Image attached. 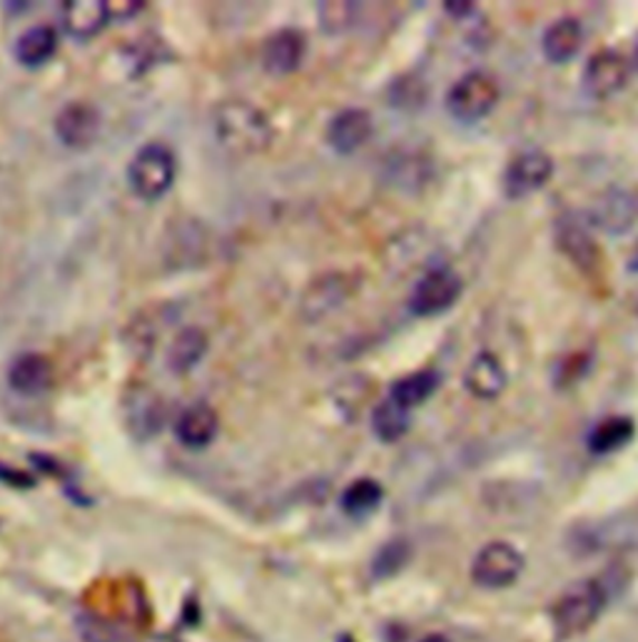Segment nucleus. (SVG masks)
<instances>
[{"label":"nucleus","mask_w":638,"mask_h":642,"mask_svg":"<svg viewBox=\"0 0 638 642\" xmlns=\"http://www.w3.org/2000/svg\"><path fill=\"white\" fill-rule=\"evenodd\" d=\"M73 625L82 642H136L130 628L96 613V610H80Z\"/></svg>","instance_id":"a878e982"},{"label":"nucleus","mask_w":638,"mask_h":642,"mask_svg":"<svg viewBox=\"0 0 638 642\" xmlns=\"http://www.w3.org/2000/svg\"><path fill=\"white\" fill-rule=\"evenodd\" d=\"M584 46V26L571 16H564L544 30L541 53L551 66H566L579 56Z\"/></svg>","instance_id":"f3484780"},{"label":"nucleus","mask_w":638,"mask_h":642,"mask_svg":"<svg viewBox=\"0 0 638 642\" xmlns=\"http://www.w3.org/2000/svg\"><path fill=\"white\" fill-rule=\"evenodd\" d=\"M110 20L106 0H68L63 3L66 33L76 40H88L98 36Z\"/></svg>","instance_id":"aec40b11"},{"label":"nucleus","mask_w":638,"mask_h":642,"mask_svg":"<svg viewBox=\"0 0 638 642\" xmlns=\"http://www.w3.org/2000/svg\"><path fill=\"white\" fill-rule=\"evenodd\" d=\"M146 642H180L178 638H172V635H168V633H162V635H152V638H148Z\"/></svg>","instance_id":"f704fd0d"},{"label":"nucleus","mask_w":638,"mask_h":642,"mask_svg":"<svg viewBox=\"0 0 638 642\" xmlns=\"http://www.w3.org/2000/svg\"><path fill=\"white\" fill-rule=\"evenodd\" d=\"M128 423L138 439H150L162 429V403L156 393L138 389L128 399Z\"/></svg>","instance_id":"b1692460"},{"label":"nucleus","mask_w":638,"mask_h":642,"mask_svg":"<svg viewBox=\"0 0 638 642\" xmlns=\"http://www.w3.org/2000/svg\"><path fill=\"white\" fill-rule=\"evenodd\" d=\"M307 56V38L297 28H280L265 40L262 68L270 76H292L302 68Z\"/></svg>","instance_id":"f8f14e48"},{"label":"nucleus","mask_w":638,"mask_h":642,"mask_svg":"<svg viewBox=\"0 0 638 642\" xmlns=\"http://www.w3.org/2000/svg\"><path fill=\"white\" fill-rule=\"evenodd\" d=\"M594 364V354L589 349H581V351H571V354L561 357L557 364H554L551 371V381L557 389H571L589 377Z\"/></svg>","instance_id":"c85d7f7f"},{"label":"nucleus","mask_w":638,"mask_h":642,"mask_svg":"<svg viewBox=\"0 0 638 642\" xmlns=\"http://www.w3.org/2000/svg\"><path fill=\"white\" fill-rule=\"evenodd\" d=\"M427 86L417 76H405L399 78L392 88H389V100L395 102L399 110L419 108L425 102Z\"/></svg>","instance_id":"7c9ffc66"},{"label":"nucleus","mask_w":638,"mask_h":642,"mask_svg":"<svg viewBox=\"0 0 638 642\" xmlns=\"http://www.w3.org/2000/svg\"><path fill=\"white\" fill-rule=\"evenodd\" d=\"M140 8H142V3H108V13H110V18L112 16L130 18V16H136Z\"/></svg>","instance_id":"72a5a7b5"},{"label":"nucleus","mask_w":638,"mask_h":642,"mask_svg":"<svg viewBox=\"0 0 638 642\" xmlns=\"http://www.w3.org/2000/svg\"><path fill=\"white\" fill-rule=\"evenodd\" d=\"M629 272L638 274V244H636V250H634V254L629 257Z\"/></svg>","instance_id":"c9c22d12"},{"label":"nucleus","mask_w":638,"mask_h":642,"mask_svg":"<svg viewBox=\"0 0 638 642\" xmlns=\"http://www.w3.org/2000/svg\"><path fill=\"white\" fill-rule=\"evenodd\" d=\"M0 483L10 485V489H33L36 479L26 471L13 469V465L8 463H0Z\"/></svg>","instance_id":"2f4dec72"},{"label":"nucleus","mask_w":638,"mask_h":642,"mask_svg":"<svg viewBox=\"0 0 638 642\" xmlns=\"http://www.w3.org/2000/svg\"><path fill=\"white\" fill-rule=\"evenodd\" d=\"M375 118L365 108H345L327 122V144L337 154H355L372 138Z\"/></svg>","instance_id":"9b49d317"},{"label":"nucleus","mask_w":638,"mask_h":642,"mask_svg":"<svg viewBox=\"0 0 638 642\" xmlns=\"http://www.w3.org/2000/svg\"><path fill=\"white\" fill-rule=\"evenodd\" d=\"M441 387V371L435 367L411 371V374L397 379L392 387H389V397L395 403L405 409H417L421 403L429 401Z\"/></svg>","instance_id":"412c9836"},{"label":"nucleus","mask_w":638,"mask_h":642,"mask_svg":"<svg viewBox=\"0 0 638 642\" xmlns=\"http://www.w3.org/2000/svg\"><path fill=\"white\" fill-rule=\"evenodd\" d=\"M554 178V158L544 150L519 152L509 160L507 170L501 174V190L507 200H524L534 192H539L544 184Z\"/></svg>","instance_id":"0eeeda50"},{"label":"nucleus","mask_w":638,"mask_h":642,"mask_svg":"<svg viewBox=\"0 0 638 642\" xmlns=\"http://www.w3.org/2000/svg\"><path fill=\"white\" fill-rule=\"evenodd\" d=\"M554 242H557L559 252L569 259V262L581 269V272L591 274L601 264V252L599 244H596L594 234L589 227H586L579 217L564 214L554 224Z\"/></svg>","instance_id":"6e6552de"},{"label":"nucleus","mask_w":638,"mask_h":642,"mask_svg":"<svg viewBox=\"0 0 638 642\" xmlns=\"http://www.w3.org/2000/svg\"><path fill=\"white\" fill-rule=\"evenodd\" d=\"M349 297H352V277L339 274V272L325 274L305 292L302 314L305 319L319 321L327 314L337 312V309H342V304Z\"/></svg>","instance_id":"ddd939ff"},{"label":"nucleus","mask_w":638,"mask_h":642,"mask_svg":"<svg viewBox=\"0 0 638 642\" xmlns=\"http://www.w3.org/2000/svg\"><path fill=\"white\" fill-rule=\"evenodd\" d=\"M369 427H372V433L382 443H397L407 437L411 427V411L399 407L392 399H385L369 413Z\"/></svg>","instance_id":"393cba45"},{"label":"nucleus","mask_w":638,"mask_h":642,"mask_svg":"<svg viewBox=\"0 0 638 642\" xmlns=\"http://www.w3.org/2000/svg\"><path fill=\"white\" fill-rule=\"evenodd\" d=\"M102 116L90 102H68L56 116V138L70 150H88L100 138Z\"/></svg>","instance_id":"9d476101"},{"label":"nucleus","mask_w":638,"mask_h":642,"mask_svg":"<svg viewBox=\"0 0 638 642\" xmlns=\"http://www.w3.org/2000/svg\"><path fill=\"white\" fill-rule=\"evenodd\" d=\"M509 384V374L497 354L491 351H479L471 359V364L465 374V387L471 397L479 401H494L501 397V391Z\"/></svg>","instance_id":"dca6fc26"},{"label":"nucleus","mask_w":638,"mask_h":642,"mask_svg":"<svg viewBox=\"0 0 638 642\" xmlns=\"http://www.w3.org/2000/svg\"><path fill=\"white\" fill-rule=\"evenodd\" d=\"M220 433V417L210 403H192V407L180 413L178 423H175V437L185 449L200 451L208 449L210 443L218 439Z\"/></svg>","instance_id":"2eb2a0df"},{"label":"nucleus","mask_w":638,"mask_h":642,"mask_svg":"<svg viewBox=\"0 0 638 642\" xmlns=\"http://www.w3.org/2000/svg\"><path fill=\"white\" fill-rule=\"evenodd\" d=\"M419 642H455V640H449L447 635H427V638H421Z\"/></svg>","instance_id":"e433bc0d"},{"label":"nucleus","mask_w":638,"mask_h":642,"mask_svg":"<svg viewBox=\"0 0 638 642\" xmlns=\"http://www.w3.org/2000/svg\"><path fill=\"white\" fill-rule=\"evenodd\" d=\"M175 174H178V160L162 142L142 144L128 164V184L142 202L162 200L172 188Z\"/></svg>","instance_id":"7ed1b4c3"},{"label":"nucleus","mask_w":638,"mask_h":642,"mask_svg":"<svg viewBox=\"0 0 638 642\" xmlns=\"http://www.w3.org/2000/svg\"><path fill=\"white\" fill-rule=\"evenodd\" d=\"M465 294V282L451 267H435L411 287L409 312L421 319L439 317L455 307Z\"/></svg>","instance_id":"39448f33"},{"label":"nucleus","mask_w":638,"mask_h":642,"mask_svg":"<svg viewBox=\"0 0 638 642\" xmlns=\"http://www.w3.org/2000/svg\"><path fill=\"white\" fill-rule=\"evenodd\" d=\"M606 605H609V590L599 578L576 580L551 608L554 633L561 640H574L589 633L599 623Z\"/></svg>","instance_id":"f03ea898"},{"label":"nucleus","mask_w":638,"mask_h":642,"mask_svg":"<svg viewBox=\"0 0 638 642\" xmlns=\"http://www.w3.org/2000/svg\"><path fill=\"white\" fill-rule=\"evenodd\" d=\"M8 384L20 397H40L53 384V367H50L48 357L28 351L10 364Z\"/></svg>","instance_id":"a211bd4d"},{"label":"nucleus","mask_w":638,"mask_h":642,"mask_svg":"<svg viewBox=\"0 0 638 642\" xmlns=\"http://www.w3.org/2000/svg\"><path fill=\"white\" fill-rule=\"evenodd\" d=\"M475 3H467V0H447L445 10L451 18H469L475 16Z\"/></svg>","instance_id":"473e14b6"},{"label":"nucleus","mask_w":638,"mask_h":642,"mask_svg":"<svg viewBox=\"0 0 638 642\" xmlns=\"http://www.w3.org/2000/svg\"><path fill=\"white\" fill-rule=\"evenodd\" d=\"M636 220H638V197L621 188L606 192L601 200L596 202L591 212V222L599 227L601 232L611 237L629 232Z\"/></svg>","instance_id":"4468645a"},{"label":"nucleus","mask_w":638,"mask_h":642,"mask_svg":"<svg viewBox=\"0 0 638 642\" xmlns=\"http://www.w3.org/2000/svg\"><path fill=\"white\" fill-rule=\"evenodd\" d=\"M409 558H411V543L407 541V538H392V541H387L375 553L369 571H372L375 580L395 578L397 573L405 571V565L409 563Z\"/></svg>","instance_id":"cd10ccee"},{"label":"nucleus","mask_w":638,"mask_h":642,"mask_svg":"<svg viewBox=\"0 0 638 642\" xmlns=\"http://www.w3.org/2000/svg\"><path fill=\"white\" fill-rule=\"evenodd\" d=\"M636 437V421L631 417H606L589 431L586 447L594 455H609L629 447Z\"/></svg>","instance_id":"4be33fe9"},{"label":"nucleus","mask_w":638,"mask_h":642,"mask_svg":"<svg viewBox=\"0 0 638 642\" xmlns=\"http://www.w3.org/2000/svg\"><path fill=\"white\" fill-rule=\"evenodd\" d=\"M631 68H636L638 70V46H636V53H634V66Z\"/></svg>","instance_id":"4c0bfd02"},{"label":"nucleus","mask_w":638,"mask_h":642,"mask_svg":"<svg viewBox=\"0 0 638 642\" xmlns=\"http://www.w3.org/2000/svg\"><path fill=\"white\" fill-rule=\"evenodd\" d=\"M524 555L517 545L491 541L471 561V580L484 590H504L517 583L524 573Z\"/></svg>","instance_id":"423d86ee"},{"label":"nucleus","mask_w":638,"mask_h":642,"mask_svg":"<svg viewBox=\"0 0 638 642\" xmlns=\"http://www.w3.org/2000/svg\"><path fill=\"white\" fill-rule=\"evenodd\" d=\"M359 13V3H347V0H332V3H319V28L329 36L345 33L355 23Z\"/></svg>","instance_id":"c756f323"},{"label":"nucleus","mask_w":638,"mask_h":642,"mask_svg":"<svg viewBox=\"0 0 638 642\" xmlns=\"http://www.w3.org/2000/svg\"><path fill=\"white\" fill-rule=\"evenodd\" d=\"M58 50V33L50 26H36L26 30L23 36L16 40L13 56L23 68L36 70L43 68Z\"/></svg>","instance_id":"5701e85b"},{"label":"nucleus","mask_w":638,"mask_h":642,"mask_svg":"<svg viewBox=\"0 0 638 642\" xmlns=\"http://www.w3.org/2000/svg\"><path fill=\"white\" fill-rule=\"evenodd\" d=\"M382 501H385V489H382V483L375 479H357L347 485L342 495H339V505H342V511L349 518H357V521L377 513Z\"/></svg>","instance_id":"bb28decb"},{"label":"nucleus","mask_w":638,"mask_h":642,"mask_svg":"<svg viewBox=\"0 0 638 642\" xmlns=\"http://www.w3.org/2000/svg\"><path fill=\"white\" fill-rule=\"evenodd\" d=\"M342 642H355L352 638H342Z\"/></svg>","instance_id":"58836bf2"},{"label":"nucleus","mask_w":638,"mask_h":642,"mask_svg":"<svg viewBox=\"0 0 638 642\" xmlns=\"http://www.w3.org/2000/svg\"><path fill=\"white\" fill-rule=\"evenodd\" d=\"M215 134L235 154H260L272 144L270 118L247 100H225L215 110Z\"/></svg>","instance_id":"f257e3e1"},{"label":"nucleus","mask_w":638,"mask_h":642,"mask_svg":"<svg viewBox=\"0 0 638 642\" xmlns=\"http://www.w3.org/2000/svg\"><path fill=\"white\" fill-rule=\"evenodd\" d=\"M501 88L494 76L484 70H469L447 92V112L461 126H475L489 118L499 106Z\"/></svg>","instance_id":"20e7f679"},{"label":"nucleus","mask_w":638,"mask_h":642,"mask_svg":"<svg viewBox=\"0 0 638 642\" xmlns=\"http://www.w3.org/2000/svg\"><path fill=\"white\" fill-rule=\"evenodd\" d=\"M208 349H210V339L200 327H185L178 331V334H175L172 344L168 347L165 364H168V369L175 377H185L198 369L205 354H208Z\"/></svg>","instance_id":"6ab92c4d"},{"label":"nucleus","mask_w":638,"mask_h":642,"mask_svg":"<svg viewBox=\"0 0 638 642\" xmlns=\"http://www.w3.org/2000/svg\"><path fill=\"white\" fill-rule=\"evenodd\" d=\"M631 78V63L629 58L621 56L619 50H599L589 58V63L584 68V88L589 96L606 100L621 92L626 82Z\"/></svg>","instance_id":"1a4fd4ad"}]
</instances>
